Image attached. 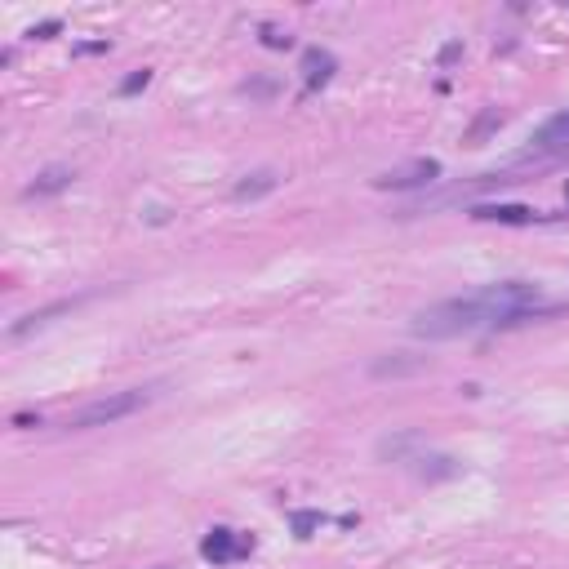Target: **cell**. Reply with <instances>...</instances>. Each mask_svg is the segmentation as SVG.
I'll use <instances>...</instances> for the list:
<instances>
[{"label": "cell", "mask_w": 569, "mask_h": 569, "mask_svg": "<svg viewBox=\"0 0 569 569\" xmlns=\"http://www.w3.org/2000/svg\"><path fill=\"white\" fill-rule=\"evenodd\" d=\"M111 45L107 40H90V45H76V54H107Z\"/></svg>", "instance_id": "cell-19"}, {"label": "cell", "mask_w": 569, "mask_h": 569, "mask_svg": "<svg viewBox=\"0 0 569 569\" xmlns=\"http://www.w3.org/2000/svg\"><path fill=\"white\" fill-rule=\"evenodd\" d=\"M458 54H463V40H449V45L440 49V68H449V63L458 58Z\"/></svg>", "instance_id": "cell-18"}, {"label": "cell", "mask_w": 569, "mask_h": 569, "mask_svg": "<svg viewBox=\"0 0 569 569\" xmlns=\"http://www.w3.org/2000/svg\"><path fill=\"white\" fill-rule=\"evenodd\" d=\"M538 311H543V290L534 280H499V285H485L476 294L445 299L423 307V311H414L409 334L440 342V338H463V334H480V330L525 325Z\"/></svg>", "instance_id": "cell-1"}, {"label": "cell", "mask_w": 569, "mask_h": 569, "mask_svg": "<svg viewBox=\"0 0 569 569\" xmlns=\"http://www.w3.org/2000/svg\"><path fill=\"white\" fill-rule=\"evenodd\" d=\"M254 547H258V538L240 534V530H227V525H214V530L201 538V556L209 561V565H232V561H245Z\"/></svg>", "instance_id": "cell-4"}, {"label": "cell", "mask_w": 569, "mask_h": 569, "mask_svg": "<svg viewBox=\"0 0 569 569\" xmlns=\"http://www.w3.org/2000/svg\"><path fill=\"white\" fill-rule=\"evenodd\" d=\"M290 525H294V538H311L321 525H325V516L307 507V511H294V516H290Z\"/></svg>", "instance_id": "cell-14"}, {"label": "cell", "mask_w": 569, "mask_h": 569, "mask_svg": "<svg viewBox=\"0 0 569 569\" xmlns=\"http://www.w3.org/2000/svg\"><path fill=\"white\" fill-rule=\"evenodd\" d=\"M502 121H507V111H499V107H490V111H485V116H480V121H476V125L468 130V142H471V147H480V142H485V134H494V130H499Z\"/></svg>", "instance_id": "cell-13"}, {"label": "cell", "mask_w": 569, "mask_h": 569, "mask_svg": "<svg viewBox=\"0 0 569 569\" xmlns=\"http://www.w3.org/2000/svg\"><path fill=\"white\" fill-rule=\"evenodd\" d=\"M409 463H418V468H414L418 480H449V476L463 471L458 458H445V454H423V458H409Z\"/></svg>", "instance_id": "cell-12"}, {"label": "cell", "mask_w": 569, "mask_h": 569, "mask_svg": "<svg viewBox=\"0 0 569 569\" xmlns=\"http://www.w3.org/2000/svg\"><path fill=\"white\" fill-rule=\"evenodd\" d=\"M71 178H76V174H71L68 165H49L23 187V196H27V201H32V196H58V192H68L71 187Z\"/></svg>", "instance_id": "cell-10"}, {"label": "cell", "mask_w": 569, "mask_h": 569, "mask_svg": "<svg viewBox=\"0 0 569 569\" xmlns=\"http://www.w3.org/2000/svg\"><path fill=\"white\" fill-rule=\"evenodd\" d=\"M471 218H476V223H502V227H530V223H543L547 214H538L530 205L480 201V205H471Z\"/></svg>", "instance_id": "cell-6"}, {"label": "cell", "mask_w": 569, "mask_h": 569, "mask_svg": "<svg viewBox=\"0 0 569 569\" xmlns=\"http://www.w3.org/2000/svg\"><path fill=\"white\" fill-rule=\"evenodd\" d=\"M276 187H280V174H276V169H254V174H245L232 187V201H263Z\"/></svg>", "instance_id": "cell-9"}, {"label": "cell", "mask_w": 569, "mask_h": 569, "mask_svg": "<svg viewBox=\"0 0 569 569\" xmlns=\"http://www.w3.org/2000/svg\"><path fill=\"white\" fill-rule=\"evenodd\" d=\"M156 392H147V387H130V392H111V396H99V401L80 405L76 414L68 418L71 432H90V427H111V423H121V418H130L138 409H147Z\"/></svg>", "instance_id": "cell-2"}, {"label": "cell", "mask_w": 569, "mask_h": 569, "mask_svg": "<svg viewBox=\"0 0 569 569\" xmlns=\"http://www.w3.org/2000/svg\"><path fill=\"white\" fill-rule=\"evenodd\" d=\"M432 365L427 356H405V352H387V356H374L369 361V378H409V374H423Z\"/></svg>", "instance_id": "cell-7"}, {"label": "cell", "mask_w": 569, "mask_h": 569, "mask_svg": "<svg viewBox=\"0 0 569 569\" xmlns=\"http://www.w3.org/2000/svg\"><path fill=\"white\" fill-rule=\"evenodd\" d=\"M561 152H569V111H556V116H547V121L538 125L534 138H530L525 161H530V156H561Z\"/></svg>", "instance_id": "cell-5"}, {"label": "cell", "mask_w": 569, "mask_h": 569, "mask_svg": "<svg viewBox=\"0 0 569 569\" xmlns=\"http://www.w3.org/2000/svg\"><path fill=\"white\" fill-rule=\"evenodd\" d=\"M338 71V58L330 49H302V85L307 90H325L334 80Z\"/></svg>", "instance_id": "cell-8"}, {"label": "cell", "mask_w": 569, "mask_h": 569, "mask_svg": "<svg viewBox=\"0 0 569 569\" xmlns=\"http://www.w3.org/2000/svg\"><path fill=\"white\" fill-rule=\"evenodd\" d=\"M156 569H174V565H156Z\"/></svg>", "instance_id": "cell-21"}, {"label": "cell", "mask_w": 569, "mask_h": 569, "mask_svg": "<svg viewBox=\"0 0 569 569\" xmlns=\"http://www.w3.org/2000/svg\"><path fill=\"white\" fill-rule=\"evenodd\" d=\"M263 45L268 49H294V36L280 32V27H263Z\"/></svg>", "instance_id": "cell-16"}, {"label": "cell", "mask_w": 569, "mask_h": 569, "mask_svg": "<svg viewBox=\"0 0 569 569\" xmlns=\"http://www.w3.org/2000/svg\"><path fill=\"white\" fill-rule=\"evenodd\" d=\"M58 32H63V23H58V18H45V23H36L27 36H32V40H49V36H58Z\"/></svg>", "instance_id": "cell-17"}, {"label": "cell", "mask_w": 569, "mask_h": 569, "mask_svg": "<svg viewBox=\"0 0 569 569\" xmlns=\"http://www.w3.org/2000/svg\"><path fill=\"white\" fill-rule=\"evenodd\" d=\"M432 183H440V161L418 156V161H405L396 169H383L374 178V192H418V187H432Z\"/></svg>", "instance_id": "cell-3"}, {"label": "cell", "mask_w": 569, "mask_h": 569, "mask_svg": "<svg viewBox=\"0 0 569 569\" xmlns=\"http://www.w3.org/2000/svg\"><path fill=\"white\" fill-rule=\"evenodd\" d=\"M76 307V299H63V302H49V307H40V311H27V316H18L14 325H9V338H27L32 330H45L54 316H63V311H71Z\"/></svg>", "instance_id": "cell-11"}, {"label": "cell", "mask_w": 569, "mask_h": 569, "mask_svg": "<svg viewBox=\"0 0 569 569\" xmlns=\"http://www.w3.org/2000/svg\"><path fill=\"white\" fill-rule=\"evenodd\" d=\"M14 427L27 432V427H40V418H36V414H14Z\"/></svg>", "instance_id": "cell-20"}, {"label": "cell", "mask_w": 569, "mask_h": 569, "mask_svg": "<svg viewBox=\"0 0 569 569\" xmlns=\"http://www.w3.org/2000/svg\"><path fill=\"white\" fill-rule=\"evenodd\" d=\"M147 85H152V68H138V71H130V76L121 80V94L130 99V94H142Z\"/></svg>", "instance_id": "cell-15"}]
</instances>
